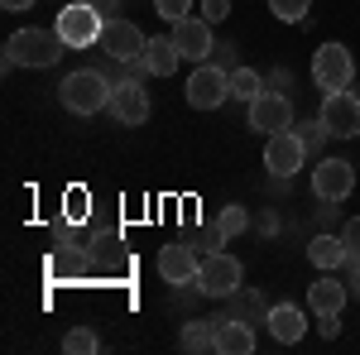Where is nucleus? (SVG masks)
I'll use <instances>...</instances> for the list:
<instances>
[{
  "label": "nucleus",
  "mask_w": 360,
  "mask_h": 355,
  "mask_svg": "<svg viewBox=\"0 0 360 355\" xmlns=\"http://www.w3.org/2000/svg\"><path fill=\"white\" fill-rule=\"evenodd\" d=\"M63 351H68V355H96V351H101V341H96V331H91V327H72L68 336H63Z\"/></svg>",
  "instance_id": "obj_22"
},
{
  "label": "nucleus",
  "mask_w": 360,
  "mask_h": 355,
  "mask_svg": "<svg viewBox=\"0 0 360 355\" xmlns=\"http://www.w3.org/2000/svg\"><path fill=\"white\" fill-rule=\"evenodd\" d=\"M269 336H274L278 346H298L307 336V312L298 307V302H278V307H269Z\"/></svg>",
  "instance_id": "obj_16"
},
{
  "label": "nucleus",
  "mask_w": 360,
  "mask_h": 355,
  "mask_svg": "<svg viewBox=\"0 0 360 355\" xmlns=\"http://www.w3.org/2000/svg\"><path fill=\"white\" fill-rule=\"evenodd\" d=\"M91 5H96L101 15H111V10H115V0H91Z\"/></svg>",
  "instance_id": "obj_31"
},
{
  "label": "nucleus",
  "mask_w": 360,
  "mask_h": 355,
  "mask_svg": "<svg viewBox=\"0 0 360 355\" xmlns=\"http://www.w3.org/2000/svg\"><path fill=\"white\" fill-rule=\"evenodd\" d=\"M298 130H303V144H307V149H317V144H322V139H332V130H327V125H322V115H317V120H312V125H298Z\"/></svg>",
  "instance_id": "obj_26"
},
{
  "label": "nucleus",
  "mask_w": 360,
  "mask_h": 355,
  "mask_svg": "<svg viewBox=\"0 0 360 355\" xmlns=\"http://www.w3.org/2000/svg\"><path fill=\"white\" fill-rule=\"evenodd\" d=\"M58 101L72 110V115H96V110L111 106V82H106L101 72H91V67H77V72L63 77Z\"/></svg>",
  "instance_id": "obj_2"
},
{
  "label": "nucleus",
  "mask_w": 360,
  "mask_h": 355,
  "mask_svg": "<svg viewBox=\"0 0 360 355\" xmlns=\"http://www.w3.org/2000/svg\"><path fill=\"white\" fill-rule=\"evenodd\" d=\"M0 5H5V10H29L34 0H0Z\"/></svg>",
  "instance_id": "obj_29"
},
{
  "label": "nucleus",
  "mask_w": 360,
  "mask_h": 355,
  "mask_svg": "<svg viewBox=\"0 0 360 355\" xmlns=\"http://www.w3.org/2000/svg\"><path fill=\"white\" fill-rule=\"evenodd\" d=\"M231 96V72L212 67V63H197V72L188 77V106L197 110H217Z\"/></svg>",
  "instance_id": "obj_7"
},
{
  "label": "nucleus",
  "mask_w": 360,
  "mask_h": 355,
  "mask_svg": "<svg viewBox=\"0 0 360 355\" xmlns=\"http://www.w3.org/2000/svg\"><path fill=\"white\" fill-rule=\"evenodd\" d=\"M120 120V125H144L149 120V91L139 86V77H130V82H115L111 86V106H106Z\"/></svg>",
  "instance_id": "obj_12"
},
{
  "label": "nucleus",
  "mask_w": 360,
  "mask_h": 355,
  "mask_svg": "<svg viewBox=\"0 0 360 355\" xmlns=\"http://www.w3.org/2000/svg\"><path fill=\"white\" fill-rule=\"evenodd\" d=\"M226 15H231V0H202V20H212V25H221Z\"/></svg>",
  "instance_id": "obj_27"
},
{
  "label": "nucleus",
  "mask_w": 360,
  "mask_h": 355,
  "mask_svg": "<svg viewBox=\"0 0 360 355\" xmlns=\"http://www.w3.org/2000/svg\"><path fill=\"white\" fill-rule=\"evenodd\" d=\"M307 159V144L303 135H293V130H278V135H269V144H264V168L274 173V178H293L298 168H303Z\"/></svg>",
  "instance_id": "obj_9"
},
{
  "label": "nucleus",
  "mask_w": 360,
  "mask_h": 355,
  "mask_svg": "<svg viewBox=\"0 0 360 355\" xmlns=\"http://www.w3.org/2000/svg\"><path fill=\"white\" fill-rule=\"evenodd\" d=\"M173 39H178L183 58H193V63H207V53H212V20H202V15H188V20H178V25H173Z\"/></svg>",
  "instance_id": "obj_14"
},
{
  "label": "nucleus",
  "mask_w": 360,
  "mask_h": 355,
  "mask_svg": "<svg viewBox=\"0 0 360 355\" xmlns=\"http://www.w3.org/2000/svg\"><path fill=\"white\" fill-rule=\"evenodd\" d=\"M250 130H264V135L293 130V101L278 96V91H259V96L250 101Z\"/></svg>",
  "instance_id": "obj_10"
},
{
  "label": "nucleus",
  "mask_w": 360,
  "mask_h": 355,
  "mask_svg": "<svg viewBox=\"0 0 360 355\" xmlns=\"http://www.w3.org/2000/svg\"><path fill=\"white\" fill-rule=\"evenodd\" d=\"M259 91H264V82H259L255 67H236V72H231V96H236V101H245V106H250Z\"/></svg>",
  "instance_id": "obj_21"
},
{
  "label": "nucleus",
  "mask_w": 360,
  "mask_h": 355,
  "mask_svg": "<svg viewBox=\"0 0 360 355\" xmlns=\"http://www.w3.org/2000/svg\"><path fill=\"white\" fill-rule=\"evenodd\" d=\"M144 44H149V39H144L130 20H106L96 49H106V58H115V63H139V58H144Z\"/></svg>",
  "instance_id": "obj_11"
},
{
  "label": "nucleus",
  "mask_w": 360,
  "mask_h": 355,
  "mask_svg": "<svg viewBox=\"0 0 360 355\" xmlns=\"http://www.w3.org/2000/svg\"><path fill=\"white\" fill-rule=\"evenodd\" d=\"M217 351L221 355H255V331L240 317H217Z\"/></svg>",
  "instance_id": "obj_18"
},
{
  "label": "nucleus",
  "mask_w": 360,
  "mask_h": 355,
  "mask_svg": "<svg viewBox=\"0 0 360 355\" xmlns=\"http://www.w3.org/2000/svg\"><path fill=\"white\" fill-rule=\"evenodd\" d=\"M63 49L68 44L58 39V29H15L5 39V63L10 67H53Z\"/></svg>",
  "instance_id": "obj_1"
},
{
  "label": "nucleus",
  "mask_w": 360,
  "mask_h": 355,
  "mask_svg": "<svg viewBox=\"0 0 360 355\" xmlns=\"http://www.w3.org/2000/svg\"><path fill=\"white\" fill-rule=\"evenodd\" d=\"M346 298H351V283H341L336 278V269H327L312 288H307V307L322 317V312H341L346 307Z\"/></svg>",
  "instance_id": "obj_17"
},
{
  "label": "nucleus",
  "mask_w": 360,
  "mask_h": 355,
  "mask_svg": "<svg viewBox=\"0 0 360 355\" xmlns=\"http://www.w3.org/2000/svg\"><path fill=\"white\" fill-rule=\"evenodd\" d=\"M197 245H164L159 250V273H164V283H173V288H183V283H197Z\"/></svg>",
  "instance_id": "obj_13"
},
{
  "label": "nucleus",
  "mask_w": 360,
  "mask_h": 355,
  "mask_svg": "<svg viewBox=\"0 0 360 355\" xmlns=\"http://www.w3.org/2000/svg\"><path fill=\"white\" fill-rule=\"evenodd\" d=\"M183 351H217V322L212 317H193L183 327Z\"/></svg>",
  "instance_id": "obj_20"
},
{
  "label": "nucleus",
  "mask_w": 360,
  "mask_h": 355,
  "mask_svg": "<svg viewBox=\"0 0 360 355\" xmlns=\"http://www.w3.org/2000/svg\"><path fill=\"white\" fill-rule=\"evenodd\" d=\"M240 278H245V264H240L236 254H207L202 269H197V293H207V298H231V293L240 288Z\"/></svg>",
  "instance_id": "obj_5"
},
{
  "label": "nucleus",
  "mask_w": 360,
  "mask_h": 355,
  "mask_svg": "<svg viewBox=\"0 0 360 355\" xmlns=\"http://www.w3.org/2000/svg\"><path fill=\"white\" fill-rule=\"evenodd\" d=\"M346 283H351V298H360V269L351 273V278H346Z\"/></svg>",
  "instance_id": "obj_30"
},
{
  "label": "nucleus",
  "mask_w": 360,
  "mask_h": 355,
  "mask_svg": "<svg viewBox=\"0 0 360 355\" xmlns=\"http://www.w3.org/2000/svg\"><path fill=\"white\" fill-rule=\"evenodd\" d=\"M322 125H327L336 139H356L360 135V96L351 91V86L327 91V101H322Z\"/></svg>",
  "instance_id": "obj_6"
},
{
  "label": "nucleus",
  "mask_w": 360,
  "mask_h": 355,
  "mask_svg": "<svg viewBox=\"0 0 360 355\" xmlns=\"http://www.w3.org/2000/svg\"><path fill=\"white\" fill-rule=\"evenodd\" d=\"M53 29H58V39H63L68 49H96L106 20H101V10H96L91 0H77V5H63V10H58Z\"/></svg>",
  "instance_id": "obj_3"
},
{
  "label": "nucleus",
  "mask_w": 360,
  "mask_h": 355,
  "mask_svg": "<svg viewBox=\"0 0 360 355\" xmlns=\"http://www.w3.org/2000/svg\"><path fill=\"white\" fill-rule=\"evenodd\" d=\"M341 240H346V250H351V254H360V217H351L346 226H341Z\"/></svg>",
  "instance_id": "obj_28"
},
{
  "label": "nucleus",
  "mask_w": 360,
  "mask_h": 355,
  "mask_svg": "<svg viewBox=\"0 0 360 355\" xmlns=\"http://www.w3.org/2000/svg\"><path fill=\"white\" fill-rule=\"evenodd\" d=\"M307 259H312L317 269H341V264H346V240H341V235H317V240L307 245Z\"/></svg>",
  "instance_id": "obj_19"
},
{
  "label": "nucleus",
  "mask_w": 360,
  "mask_h": 355,
  "mask_svg": "<svg viewBox=\"0 0 360 355\" xmlns=\"http://www.w3.org/2000/svg\"><path fill=\"white\" fill-rule=\"evenodd\" d=\"M269 15L283 25H307V0H269Z\"/></svg>",
  "instance_id": "obj_23"
},
{
  "label": "nucleus",
  "mask_w": 360,
  "mask_h": 355,
  "mask_svg": "<svg viewBox=\"0 0 360 355\" xmlns=\"http://www.w3.org/2000/svg\"><path fill=\"white\" fill-rule=\"evenodd\" d=\"M250 226V217H245V207H221V217H217V231H221L226 240H236L240 231Z\"/></svg>",
  "instance_id": "obj_24"
},
{
  "label": "nucleus",
  "mask_w": 360,
  "mask_h": 355,
  "mask_svg": "<svg viewBox=\"0 0 360 355\" xmlns=\"http://www.w3.org/2000/svg\"><path fill=\"white\" fill-rule=\"evenodd\" d=\"M154 10L164 15L168 25H178V20H188V15H193V0H154Z\"/></svg>",
  "instance_id": "obj_25"
},
{
  "label": "nucleus",
  "mask_w": 360,
  "mask_h": 355,
  "mask_svg": "<svg viewBox=\"0 0 360 355\" xmlns=\"http://www.w3.org/2000/svg\"><path fill=\"white\" fill-rule=\"evenodd\" d=\"M351 188H356V168L346 164V159H322V164L312 168V192H317L327 207L346 202Z\"/></svg>",
  "instance_id": "obj_8"
},
{
  "label": "nucleus",
  "mask_w": 360,
  "mask_h": 355,
  "mask_svg": "<svg viewBox=\"0 0 360 355\" xmlns=\"http://www.w3.org/2000/svg\"><path fill=\"white\" fill-rule=\"evenodd\" d=\"M144 72L149 77H173L178 72V63H183V49H178V39L173 34H154L149 44H144Z\"/></svg>",
  "instance_id": "obj_15"
},
{
  "label": "nucleus",
  "mask_w": 360,
  "mask_h": 355,
  "mask_svg": "<svg viewBox=\"0 0 360 355\" xmlns=\"http://www.w3.org/2000/svg\"><path fill=\"white\" fill-rule=\"evenodd\" d=\"M351 77H356V58L346 44H322L312 53V82L322 91H341V86H351Z\"/></svg>",
  "instance_id": "obj_4"
}]
</instances>
